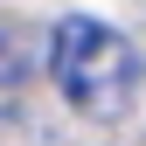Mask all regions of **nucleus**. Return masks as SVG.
<instances>
[{
	"label": "nucleus",
	"mask_w": 146,
	"mask_h": 146,
	"mask_svg": "<svg viewBox=\"0 0 146 146\" xmlns=\"http://www.w3.org/2000/svg\"><path fill=\"white\" fill-rule=\"evenodd\" d=\"M49 77L98 125L132 118V104H139V56H132V42L111 21H90V14L56 21V35H49Z\"/></svg>",
	"instance_id": "f257e3e1"
},
{
	"label": "nucleus",
	"mask_w": 146,
	"mask_h": 146,
	"mask_svg": "<svg viewBox=\"0 0 146 146\" xmlns=\"http://www.w3.org/2000/svg\"><path fill=\"white\" fill-rule=\"evenodd\" d=\"M28 77H35V35H21V28L0 21V90H14Z\"/></svg>",
	"instance_id": "f03ea898"
},
{
	"label": "nucleus",
	"mask_w": 146,
	"mask_h": 146,
	"mask_svg": "<svg viewBox=\"0 0 146 146\" xmlns=\"http://www.w3.org/2000/svg\"><path fill=\"white\" fill-rule=\"evenodd\" d=\"M0 146H49V125L21 104H0Z\"/></svg>",
	"instance_id": "7ed1b4c3"
}]
</instances>
